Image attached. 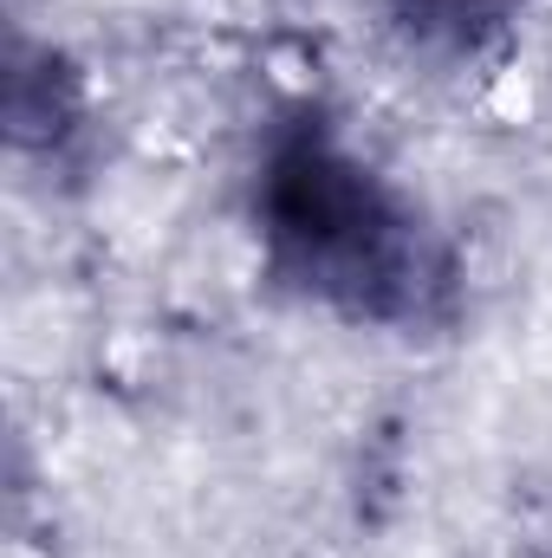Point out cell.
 Instances as JSON below:
<instances>
[{
    "mask_svg": "<svg viewBox=\"0 0 552 558\" xmlns=\"http://www.w3.org/2000/svg\"><path fill=\"white\" fill-rule=\"evenodd\" d=\"M248 221L261 274L305 312L351 331H435L455 312V247L429 208L325 111L299 105L267 124Z\"/></svg>",
    "mask_w": 552,
    "mask_h": 558,
    "instance_id": "obj_1",
    "label": "cell"
},
{
    "mask_svg": "<svg viewBox=\"0 0 552 558\" xmlns=\"http://www.w3.org/2000/svg\"><path fill=\"white\" fill-rule=\"evenodd\" d=\"M514 7L520 0H377L384 26L410 52L442 59V65H468V59L494 52L514 26Z\"/></svg>",
    "mask_w": 552,
    "mask_h": 558,
    "instance_id": "obj_2",
    "label": "cell"
}]
</instances>
